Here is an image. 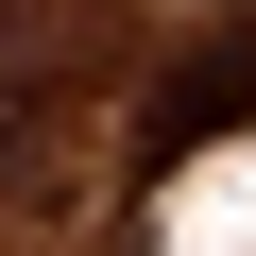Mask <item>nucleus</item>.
Returning a JSON list of instances; mask_svg holds the SVG:
<instances>
[{
  "label": "nucleus",
  "mask_w": 256,
  "mask_h": 256,
  "mask_svg": "<svg viewBox=\"0 0 256 256\" xmlns=\"http://www.w3.org/2000/svg\"><path fill=\"white\" fill-rule=\"evenodd\" d=\"M222 120H256V18H222V34H188V68L154 86V120H137V171H171V154H205Z\"/></svg>",
  "instance_id": "nucleus-1"
}]
</instances>
